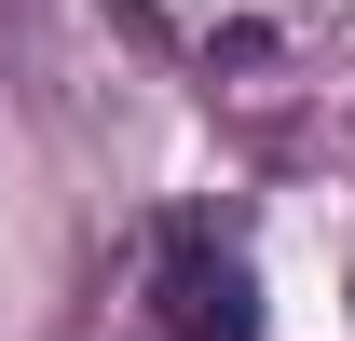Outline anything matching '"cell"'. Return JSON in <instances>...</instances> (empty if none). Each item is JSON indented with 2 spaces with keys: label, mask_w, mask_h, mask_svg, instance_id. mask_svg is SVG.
Segmentation results:
<instances>
[{
  "label": "cell",
  "mask_w": 355,
  "mask_h": 341,
  "mask_svg": "<svg viewBox=\"0 0 355 341\" xmlns=\"http://www.w3.org/2000/svg\"><path fill=\"white\" fill-rule=\"evenodd\" d=\"M150 341H260V273L219 218H164L150 246Z\"/></svg>",
  "instance_id": "obj_1"
}]
</instances>
